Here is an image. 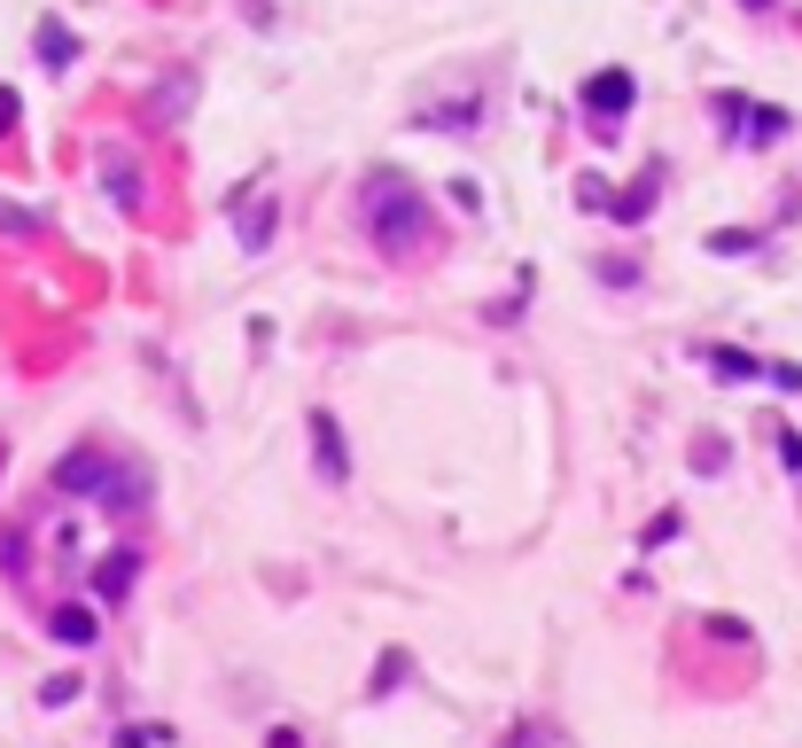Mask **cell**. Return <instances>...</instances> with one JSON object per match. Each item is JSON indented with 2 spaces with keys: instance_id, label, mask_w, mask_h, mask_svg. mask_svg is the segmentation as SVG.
I'll list each match as a JSON object with an SVG mask.
<instances>
[{
  "instance_id": "obj_1",
  "label": "cell",
  "mask_w": 802,
  "mask_h": 748,
  "mask_svg": "<svg viewBox=\"0 0 802 748\" xmlns=\"http://www.w3.org/2000/svg\"><path fill=\"white\" fill-rule=\"evenodd\" d=\"M359 226H367V242L382 258H428L436 249V219H428L421 188H405L398 172H375L359 188Z\"/></svg>"
},
{
  "instance_id": "obj_2",
  "label": "cell",
  "mask_w": 802,
  "mask_h": 748,
  "mask_svg": "<svg viewBox=\"0 0 802 748\" xmlns=\"http://www.w3.org/2000/svg\"><path fill=\"white\" fill-rule=\"evenodd\" d=\"M632 70H600V78H584V118H592V133H615V118L632 110Z\"/></svg>"
},
{
  "instance_id": "obj_3",
  "label": "cell",
  "mask_w": 802,
  "mask_h": 748,
  "mask_svg": "<svg viewBox=\"0 0 802 748\" xmlns=\"http://www.w3.org/2000/svg\"><path fill=\"white\" fill-rule=\"evenodd\" d=\"M274 219H281V196L257 188V196L242 203V249H265V242H274Z\"/></svg>"
},
{
  "instance_id": "obj_4",
  "label": "cell",
  "mask_w": 802,
  "mask_h": 748,
  "mask_svg": "<svg viewBox=\"0 0 802 748\" xmlns=\"http://www.w3.org/2000/svg\"><path fill=\"white\" fill-rule=\"evenodd\" d=\"M312 445H320V476H327V483H343V476H350V460H343V429H335V413H312Z\"/></svg>"
},
{
  "instance_id": "obj_5",
  "label": "cell",
  "mask_w": 802,
  "mask_h": 748,
  "mask_svg": "<svg viewBox=\"0 0 802 748\" xmlns=\"http://www.w3.org/2000/svg\"><path fill=\"white\" fill-rule=\"evenodd\" d=\"M125 585H133V554H110V561L94 569V593H102V601H125Z\"/></svg>"
},
{
  "instance_id": "obj_6",
  "label": "cell",
  "mask_w": 802,
  "mask_h": 748,
  "mask_svg": "<svg viewBox=\"0 0 802 748\" xmlns=\"http://www.w3.org/2000/svg\"><path fill=\"white\" fill-rule=\"evenodd\" d=\"M63 647H86V639H94V609H55V624H47Z\"/></svg>"
},
{
  "instance_id": "obj_7",
  "label": "cell",
  "mask_w": 802,
  "mask_h": 748,
  "mask_svg": "<svg viewBox=\"0 0 802 748\" xmlns=\"http://www.w3.org/2000/svg\"><path fill=\"white\" fill-rule=\"evenodd\" d=\"M40 55H47V70H63V63L78 55V40H70V32H63V24L47 16V24H40Z\"/></svg>"
},
{
  "instance_id": "obj_8",
  "label": "cell",
  "mask_w": 802,
  "mask_h": 748,
  "mask_svg": "<svg viewBox=\"0 0 802 748\" xmlns=\"http://www.w3.org/2000/svg\"><path fill=\"white\" fill-rule=\"evenodd\" d=\"M102 180L118 188V203H141V180H133V156H102Z\"/></svg>"
},
{
  "instance_id": "obj_9",
  "label": "cell",
  "mask_w": 802,
  "mask_h": 748,
  "mask_svg": "<svg viewBox=\"0 0 802 748\" xmlns=\"http://www.w3.org/2000/svg\"><path fill=\"white\" fill-rule=\"evenodd\" d=\"M655 188H662V172H647V180H639L632 196H623L615 211H623V219H647V203H655Z\"/></svg>"
},
{
  "instance_id": "obj_10",
  "label": "cell",
  "mask_w": 802,
  "mask_h": 748,
  "mask_svg": "<svg viewBox=\"0 0 802 748\" xmlns=\"http://www.w3.org/2000/svg\"><path fill=\"white\" fill-rule=\"evenodd\" d=\"M709 367H717V375H725V382H740V375H756V367H748V359H740V351H709Z\"/></svg>"
},
{
  "instance_id": "obj_11",
  "label": "cell",
  "mask_w": 802,
  "mask_h": 748,
  "mask_svg": "<svg viewBox=\"0 0 802 748\" xmlns=\"http://www.w3.org/2000/svg\"><path fill=\"white\" fill-rule=\"evenodd\" d=\"M9 118H16V94H9V87H0V133H9Z\"/></svg>"
},
{
  "instance_id": "obj_12",
  "label": "cell",
  "mask_w": 802,
  "mask_h": 748,
  "mask_svg": "<svg viewBox=\"0 0 802 748\" xmlns=\"http://www.w3.org/2000/svg\"><path fill=\"white\" fill-rule=\"evenodd\" d=\"M274 748H304V740H297V733H274Z\"/></svg>"
},
{
  "instance_id": "obj_13",
  "label": "cell",
  "mask_w": 802,
  "mask_h": 748,
  "mask_svg": "<svg viewBox=\"0 0 802 748\" xmlns=\"http://www.w3.org/2000/svg\"><path fill=\"white\" fill-rule=\"evenodd\" d=\"M748 9H771V0H748Z\"/></svg>"
}]
</instances>
